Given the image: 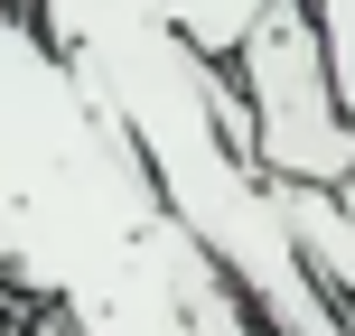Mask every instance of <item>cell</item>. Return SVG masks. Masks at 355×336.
Segmentation results:
<instances>
[{
    "label": "cell",
    "instance_id": "3957f363",
    "mask_svg": "<svg viewBox=\"0 0 355 336\" xmlns=\"http://www.w3.org/2000/svg\"><path fill=\"white\" fill-rule=\"evenodd\" d=\"M271 10H281V0H159V19L187 37L196 56H206V66H234V56H243V37L262 28Z\"/></svg>",
    "mask_w": 355,
    "mask_h": 336
},
{
    "label": "cell",
    "instance_id": "5b68a950",
    "mask_svg": "<svg viewBox=\"0 0 355 336\" xmlns=\"http://www.w3.org/2000/svg\"><path fill=\"white\" fill-rule=\"evenodd\" d=\"M0 10H10V0H0Z\"/></svg>",
    "mask_w": 355,
    "mask_h": 336
},
{
    "label": "cell",
    "instance_id": "277c9868",
    "mask_svg": "<svg viewBox=\"0 0 355 336\" xmlns=\"http://www.w3.org/2000/svg\"><path fill=\"white\" fill-rule=\"evenodd\" d=\"M309 19H318L327 75H337V103H346V131H355V0H309Z\"/></svg>",
    "mask_w": 355,
    "mask_h": 336
},
{
    "label": "cell",
    "instance_id": "6da1fadb",
    "mask_svg": "<svg viewBox=\"0 0 355 336\" xmlns=\"http://www.w3.org/2000/svg\"><path fill=\"white\" fill-rule=\"evenodd\" d=\"M0 281L75 336H271L56 66L28 0L0 10Z\"/></svg>",
    "mask_w": 355,
    "mask_h": 336
},
{
    "label": "cell",
    "instance_id": "7a4b0ae2",
    "mask_svg": "<svg viewBox=\"0 0 355 336\" xmlns=\"http://www.w3.org/2000/svg\"><path fill=\"white\" fill-rule=\"evenodd\" d=\"M225 75H234V94H243L262 187H318V196H337L355 177V131H346V103H337V75H327V47H318L309 0H281V10L243 37V56H234Z\"/></svg>",
    "mask_w": 355,
    "mask_h": 336
}]
</instances>
